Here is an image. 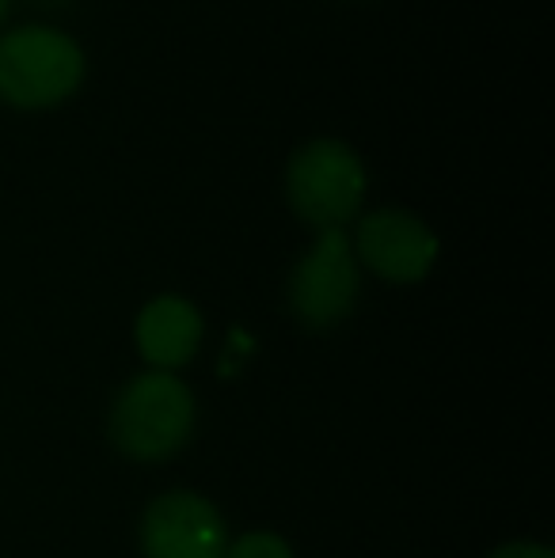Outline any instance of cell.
I'll use <instances>...</instances> for the list:
<instances>
[{"label": "cell", "mask_w": 555, "mask_h": 558, "mask_svg": "<svg viewBox=\"0 0 555 558\" xmlns=\"http://www.w3.org/2000/svg\"><path fill=\"white\" fill-rule=\"evenodd\" d=\"M194 396L171 373H145L122 388L111 414V437L134 460H164L191 437Z\"/></svg>", "instance_id": "6da1fadb"}, {"label": "cell", "mask_w": 555, "mask_h": 558, "mask_svg": "<svg viewBox=\"0 0 555 558\" xmlns=\"http://www.w3.org/2000/svg\"><path fill=\"white\" fill-rule=\"evenodd\" d=\"M81 46L53 27H20L0 38V92L20 107H46L81 84Z\"/></svg>", "instance_id": "7a4b0ae2"}, {"label": "cell", "mask_w": 555, "mask_h": 558, "mask_svg": "<svg viewBox=\"0 0 555 558\" xmlns=\"http://www.w3.org/2000/svg\"><path fill=\"white\" fill-rule=\"evenodd\" d=\"M289 202L316 228H339L358 214L365 194V168L342 141H309L289 160Z\"/></svg>", "instance_id": "3957f363"}, {"label": "cell", "mask_w": 555, "mask_h": 558, "mask_svg": "<svg viewBox=\"0 0 555 558\" xmlns=\"http://www.w3.org/2000/svg\"><path fill=\"white\" fill-rule=\"evenodd\" d=\"M358 301V266L350 243L339 228H327L316 247L301 258L289 281V304L304 327H335L354 312Z\"/></svg>", "instance_id": "277c9868"}, {"label": "cell", "mask_w": 555, "mask_h": 558, "mask_svg": "<svg viewBox=\"0 0 555 558\" xmlns=\"http://www.w3.org/2000/svg\"><path fill=\"white\" fill-rule=\"evenodd\" d=\"M145 558H225L221 513L202 494H164L141 521Z\"/></svg>", "instance_id": "5b68a950"}, {"label": "cell", "mask_w": 555, "mask_h": 558, "mask_svg": "<svg viewBox=\"0 0 555 558\" xmlns=\"http://www.w3.org/2000/svg\"><path fill=\"white\" fill-rule=\"evenodd\" d=\"M358 255L388 281H419L437 258V235L403 209H377L358 228Z\"/></svg>", "instance_id": "8992f818"}, {"label": "cell", "mask_w": 555, "mask_h": 558, "mask_svg": "<svg viewBox=\"0 0 555 558\" xmlns=\"http://www.w3.org/2000/svg\"><path fill=\"white\" fill-rule=\"evenodd\" d=\"M202 342V316L183 296H156L137 316V350L156 368H179Z\"/></svg>", "instance_id": "52a82bcc"}, {"label": "cell", "mask_w": 555, "mask_h": 558, "mask_svg": "<svg viewBox=\"0 0 555 558\" xmlns=\"http://www.w3.org/2000/svg\"><path fill=\"white\" fill-rule=\"evenodd\" d=\"M225 558H293V551L275 532H252V536H240L232 547H225Z\"/></svg>", "instance_id": "ba28073f"}, {"label": "cell", "mask_w": 555, "mask_h": 558, "mask_svg": "<svg viewBox=\"0 0 555 558\" xmlns=\"http://www.w3.org/2000/svg\"><path fill=\"white\" fill-rule=\"evenodd\" d=\"M491 558H555L544 544H506Z\"/></svg>", "instance_id": "9c48e42d"}, {"label": "cell", "mask_w": 555, "mask_h": 558, "mask_svg": "<svg viewBox=\"0 0 555 558\" xmlns=\"http://www.w3.org/2000/svg\"><path fill=\"white\" fill-rule=\"evenodd\" d=\"M4 8H8V0H0V15H4Z\"/></svg>", "instance_id": "30bf717a"}]
</instances>
